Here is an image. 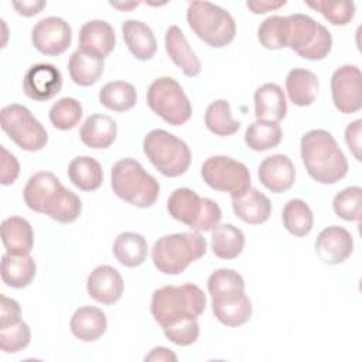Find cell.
<instances>
[{
    "instance_id": "6da1fadb",
    "label": "cell",
    "mask_w": 362,
    "mask_h": 362,
    "mask_svg": "<svg viewBox=\"0 0 362 362\" xmlns=\"http://www.w3.org/2000/svg\"><path fill=\"white\" fill-rule=\"evenodd\" d=\"M25 205L38 214H45L59 223L76 221L82 212L79 197L65 188L49 171H38L31 175L23 191Z\"/></svg>"
},
{
    "instance_id": "7a4b0ae2",
    "label": "cell",
    "mask_w": 362,
    "mask_h": 362,
    "mask_svg": "<svg viewBox=\"0 0 362 362\" xmlns=\"http://www.w3.org/2000/svg\"><path fill=\"white\" fill-rule=\"evenodd\" d=\"M303 164L320 184H335L348 174V161L334 136L324 129L307 132L300 141Z\"/></svg>"
},
{
    "instance_id": "3957f363",
    "label": "cell",
    "mask_w": 362,
    "mask_h": 362,
    "mask_svg": "<svg viewBox=\"0 0 362 362\" xmlns=\"http://www.w3.org/2000/svg\"><path fill=\"white\" fill-rule=\"evenodd\" d=\"M205 307L206 297L204 291L192 283L163 286L154 290L150 303L151 315L161 328L182 318H198L205 311Z\"/></svg>"
},
{
    "instance_id": "277c9868",
    "label": "cell",
    "mask_w": 362,
    "mask_h": 362,
    "mask_svg": "<svg viewBox=\"0 0 362 362\" xmlns=\"http://www.w3.org/2000/svg\"><path fill=\"white\" fill-rule=\"evenodd\" d=\"M206 253V240L201 232L164 235L151 249V260L163 274H180Z\"/></svg>"
},
{
    "instance_id": "5b68a950",
    "label": "cell",
    "mask_w": 362,
    "mask_h": 362,
    "mask_svg": "<svg viewBox=\"0 0 362 362\" xmlns=\"http://www.w3.org/2000/svg\"><path fill=\"white\" fill-rule=\"evenodd\" d=\"M110 185L120 199L137 208L153 206L160 195L158 181L139 161L130 157L113 164Z\"/></svg>"
},
{
    "instance_id": "8992f818",
    "label": "cell",
    "mask_w": 362,
    "mask_h": 362,
    "mask_svg": "<svg viewBox=\"0 0 362 362\" xmlns=\"http://www.w3.org/2000/svg\"><path fill=\"white\" fill-rule=\"evenodd\" d=\"M187 23L194 34L212 48H223L236 35V23L230 13L209 1H191Z\"/></svg>"
},
{
    "instance_id": "52a82bcc",
    "label": "cell",
    "mask_w": 362,
    "mask_h": 362,
    "mask_svg": "<svg viewBox=\"0 0 362 362\" xmlns=\"http://www.w3.org/2000/svg\"><path fill=\"white\" fill-rule=\"evenodd\" d=\"M284 18V44L287 48L310 61L324 59L331 52L332 35L321 23L301 13L290 14Z\"/></svg>"
},
{
    "instance_id": "ba28073f",
    "label": "cell",
    "mask_w": 362,
    "mask_h": 362,
    "mask_svg": "<svg viewBox=\"0 0 362 362\" xmlns=\"http://www.w3.org/2000/svg\"><path fill=\"white\" fill-rule=\"evenodd\" d=\"M143 151L164 177H180L187 173L191 164V151L187 143L163 129H154L146 134Z\"/></svg>"
},
{
    "instance_id": "9c48e42d",
    "label": "cell",
    "mask_w": 362,
    "mask_h": 362,
    "mask_svg": "<svg viewBox=\"0 0 362 362\" xmlns=\"http://www.w3.org/2000/svg\"><path fill=\"white\" fill-rule=\"evenodd\" d=\"M167 211L175 221L195 232H211L222 218V211L214 199L202 198L187 187L177 188L170 194Z\"/></svg>"
},
{
    "instance_id": "30bf717a",
    "label": "cell",
    "mask_w": 362,
    "mask_h": 362,
    "mask_svg": "<svg viewBox=\"0 0 362 362\" xmlns=\"http://www.w3.org/2000/svg\"><path fill=\"white\" fill-rule=\"evenodd\" d=\"M147 105L171 126H181L189 120L192 106L182 86L171 76L154 79L147 89Z\"/></svg>"
},
{
    "instance_id": "8fae6325",
    "label": "cell",
    "mask_w": 362,
    "mask_h": 362,
    "mask_svg": "<svg viewBox=\"0 0 362 362\" xmlns=\"http://www.w3.org/2000/svg\"><path fill=\"white\" fill-rule=\"evenodd\" d=\"M3 132L25 151H40L48 141L45 127L33 116L28 107L11 103L0 112Z\"/></svg>"
},
{
    "instance_id": "7c38bea8",
    "label": "cell",
    "mask_w": 362,
    "mask_h": 362,
    "mask_svg": "<svg viewBox=\"0 0 362 362\" xmlns=\"http://www.w3.org/2000/svg\"><path fill=\"white\" fill-rule=\"evenodd\" d=\"M201 177L215 191L239 195L250 188V173L247 167L228 156H212L201 167Z\"/></svg>"
},
{
    "instance_id": "4fadbf2b",
    "label": "cell",
    "mask_w": 362,
    "mask_h": 362,
    "mask_svg": "<svg viewBox=\"0 0 362 362\" xmlns=\"http://www.w3.org/2000/svg\"><path fill=\"white\" fill-rule=\"evenodd\" d=\"M334 106L344 115L362 109V74L355 65H342L331 76Z\"/></svg>"
},
{
    "instance_id": "5bb4252c",
    "label": "cell",
    "mask_w": 362,
    "mask_h": 362,
    "mask_svg": "<svg viewBox=\"0 0 362 362\" xmlns=\"http://www.w3.org/2000/svg\"><path fill=\"white\" fill-rule=\"evenodd\" d=\"M72 41V28L61 17H45L31 30V42L34 48L48 57L61 55L68 49Z\"/></svg>"
},
{
    "instance_id": "9a60e30c",
    "label": "cell",
    "mask_w": 362,
    "mask_h": 362,
    "mask_svg": "<svg viewBox=\"0 0 362 362\" xmlns=\"http://www.w3.org/2000/svg\"><path fill=\"white\" fill-rule=\"evenodd\" d=\"M62 88L61 71L52 64H35L23 78V90L27 98L47 102L57 96Z\"/></svg>"
},
{
    "instance_id": "2e32d148",
    "label": "cell",
    "mask_w": 362,
    "mask_h": 362,
    "mask_svg": "<svg viewBox=\"0 0 362 362\" xmlns=\"http://www.w3.org/2000/svg\"><path fill=\"white\" fill-rule=\"evenodd\" d=\"M315 255L325 264H339L345 262L354 250V238L342 226H328L322 229L314 243Z\"/></svg>"
},
{
    "instance_id": "e0dca14e",
    "label": "cell",
    "mask_w": 362,
    "mask_h": 362,
    "mask_svg": "<svg viewBox=\"0 0 362 362\" xmlns=\"http://www.w3.org/2000/svg\"><path fill=\"white\" fill-rule=\"evenodd\" d=\"M86 290L89 297L95 301L110 305L120 300L124 283L117 269L109 264H100L88 276Z\"/></svg>"
},
{
    "instance_id": "ac0fdd59",
    "label": "cell",
    "mask_w": 362,
    "mask_h": 362,
    "mask_svg": "<svg viewBox=\"0 0 362 362\" xmlns=\"http://www.w3.org/2000/svg\"><path fill=\"white\" fill-rule=\"evenodd\" d=\"M257 175L264 188L274 194H281L293 187L296 168L286 154H273L260 163Z\"/></svg>"
},
{
    "instance_id": "d6986e66",
    "label": "cell",
    "mask_w": 362,
    "mask_h": 362,
    "mask_svg": "<svg viewBox=\"0 0 362 362\" xmlns=\"http://www.w3.org/2000/svg\"><path fill=\"white\" fill-rule=\"evenodd\" d=\"M116 45L113 27L105 20L86 21L79 30V47L82 51L105 59Z\"/></svg>"
},
{
    "instance_id": "ffe728a7",
    "label": "cell",
    "mask_w": 362,
    "mask_h": 362,
    "mask_svg": "<svg viewBox=\"0 0 362 362\" xmlns=\"http://www.w3.org/2000/svg\"><path fill=\"white\" fill-rule=\"evenodd\" d=\"M164 45L171 61L188 78H194L201 72V61L192 51L187 37L178 25H171L165 31Z\"/></svg>"
},
{
    "instance_id": "44dd1931",
    "label": "cell",
    "mask_w": 362,
    "mask_h": 362,
    "mask_svg": "<svg viewBox=\"0 0 362 362\" xmlns=\"http://www.w3.org/2000/svg\"><path fill=\"white\" fill-rule=\"evenodd\" d=\"M235 215L249 225H260L272 215L270 199L256 188H247L245 192L230 197Z\"/></svg>"
},
{
    "instance_id": "7402d4cb",
    "label": "cell",
    "mask_w": 362,
    "mask_h": 362,
    "mask_svg": "<svg viewBox=\"0 0 362 362\" xmlns=\"http://www.w3.org/2000/svg\"><path fill=\"white\" fill-rule=\"evenodd\" d=\"M69 328L72 335L79 341H98L107 328L106 314L93 305L79 307L71 317Z\"/></svg>"
},
{
    "instance_id": "603a6c76",
    "label": "cell",
    "mask_w": 362,
    "mask_h": 362,
    "mask_svg": "<svg viewBox=\"0 0 362 362\" xmlns=\"http://www.w3.org/2000/svg\"><path fill=\"white\" fill-rule=\"evenodd\" d=\"M117 136L116 122L102 113H93L88 116L79 129L81 141L95 150L107 148L113 144Z\"/></svg>"
},
{
    "instance_id": "cb8c5ba5",
    "label": "cell",
    "mask_w": 362,
    "mask_h": 362,
    "mask_svg": "<svg viewBox=\"0 0 362 362\" xmlns=\"http://www.w3.org/2000/svg\"><path fill=\"white\" fill-rule=\"evenodd\" d=\"M255 116L257 120L279 123L286 117L287 102L281 86L269 82L259 86L255 92Z\"/></svg>"
},
{
    "instance_id": "d4e9b609",
    "label": "cell",
    "mask_w": 362,
    "mask_h": 362,
    "mask_svg": "<svg viewBox=\"0 0 362 362\" xmlns=\"http://www.w3.org/2000/svg\"><path fill=\"white\" fill-rule=\"evenodd\" d=\"M122 34L129 51L136 59L148 61L154 57L157 40L146 23L140 20H126L122 24Z\"/></svg>"
},
{
    "instance_id": "484cf974",
    "label": "cell",
    "mask_w": 362,
    "mask_h": 362,
    "mask_svg": "<svg viewBox=\"0 0 362 362\" xmlns=\"http://www.w3.org/2000/svg\"><path fill=\"white\" fill-rule=\"evenodd\" d=\"M1 242L10 255H30L34 247V232L21 216H10L1 222Z\"/></svg>"
},
{
    "instance_id": "4316f807",
    "label": "cell",
    "mask_w": 362,
    "mask_h": 362,
    "mask_svg": "<svg viewBox=\"0 0 362 362\" xmlns=\"http://www.w3.org/2000/svg\"><path fill=\"white\" fill-rule=\"evenodd\" d=\"M320 82L314 72L304 68H294L286 76V92L290 102L296 106L305 107L315 102Z\"/></svg>"
},
{
    "instance_id": "83f0119b",
    "label": "cell",
    "mask_w": 362,
    "mask_h": 362,
    "mask_svg": "<svg viewBox=\"0 0 362 362\" xmlns=\"http://www.w3.org/2000/svg\"><path fill=\"white\" fill-rule=\"evenodd\" d=\"M37 264L30 255H10L1 256V280L6 286L13 288H24L34 280Z\"/></svg>"
},
{
    "instance_id": "f1b7e54d",
    "label": "cell",
    "mask_w": 362,
    "mask_h": 362,
    "mask_svg": "<svg viewBox=\"0 0 362 362\" xmlns=\"http://www.w3.org/2000/svg\"><path fill=\"white\" fill-rule=\"evenodd\" d=\"M105 69V62L102 58H98L92 54L76 48L68 61L69 76L74 83L79 86H90L99 81Z\"/></svg>"
},
{
    "instance_id": "f546056e",
    "label": "cell",
    "mask_w": 362,
    "mask_h": 362,
    "mask_svg": "<svg viewBox=\"0 0 362 362\" xmlns=\"http://www.w3.org/2000/svg\"><path fill=\"white\" fill-rule=\"evenodd\" d=\"M211 232V249L216 257L232 260L242 253L245 235L239 228L232 223H222L215 226Z\"/></svg>"
},
{
    "instance_id": "4dcf8cb0",
    "label": "cell",
    "mask_w": 362,
    "mask_h": 362,
    "mask_svg": "<svg viewBox=\"0 0 362 362\" xmlns=\"http://www.w3.org/2000/svg\"><path fill=\"white\" fill-rule=\"evenodd\" d=\"M69 181L81 191H95L103 182L102 165L89 156L75 157L68 165Z\"/></svg>"
},
{
    "instance_id": "1f68e13d",
    "label": "cell",
    "mask_w": 362,
    "mask_h": 362,
    "mask_svg": "<svg viewBox=\"0 0 362 362\" xmlns=\"http://www.w3.org/2000/svg\"><path fill=\"white\" fill-rule=\"evenodd\" d=\"M113 255L120 264L137 267L147 257V242L140 233L123 232L113 242Z\"/></svg>"
},
{
    "instance_id": "d6a6232c",
    "label": "cell",
    "mask_w": 362,
    "mask_h": 362,
    "mask_svg": "<svg viewBox=\"0 0 362 362\" xmlns=\"http://www.w3.org/2000/svg\"><path fill=\"white\" fill-rule=\"evenodd\" d=\"M212 313L216 320L226 327H239L252 317V303L246 294L233 298L211 301Z\"/></svg>"
},
{
    "instance_id": "836d02e7",
    "label": "cell",
    "mask_w": 362,
    "mask_h": 362,
    "mask_svg": "<svg viewBox=\"0 0 362 362\" xmlns=\"http://www.w3.org/2000/svg\"><path fill=\"white\" fill-rule=\"evenodd\" d=\"M283 130L279 123L270 120H256L245 132V143L253 151H266L280 144Z\"/></svg>"
},
{
    "instance_id": "e575fe53",
    "label": "cell",
    "mask_w": 362,
    "mask_h": 362,
    "mask_svg": "<svg viewBox=\"0 0 362 362\" xmlns=\"http://www.w3.org/2000/svg\"><path fill=\"white\" fill-rule=\"evenodd\" d=\"M99 102L109 110L126 112L137 102L136 88L124 81H112L102 86L99 92Z\"/></svg>"
},
{
    "instance_id": "d590c367",
    "label": "cell",
    "mask_w": 362,
    "mask_h": 362,
    "mask_svg": "<svg viewBox=\"0 0 362 362\" xmlns=\"http://www.w3.org/2000/svg\"><path fill=\"white\" fill-rule=\"evenodd\" d=\"M204 120H205L206 129L211 133L221 137L232 136L240 127V122L232 117L230 105L225 99H218L209 103L205 110Z\"/></svg>"
},
{
    "instance_id": "8d00e7d4",
    "label": "cell",
    "mask_w": 362,
    "mask_h": 362,
    "mask_svg": "<svg viewBox=\"0 0 362 362\" xmlns=\"http://www.w3.org/2000/svg\"><path fill=\"white\" fill-rule=\"evenodd\" d=\"M284 228L294 236H305L311 232L314 225V215L311 208L298 198L290 199L281 212Z\"/></svg>"
},
{
    "instance_id": "74e56055",
    "label": "cell",
    "mask_w": 362,
    "mask_h": 362,
    "mask_svg": "<svg viewBox=\"0 0 362 362\" xmlns=\"http://www.w3.org/2000/svg\"><path fill=\"white\" fill-rule=\"evenodd\" d=\"M208 291L211 300L240 296L245 293V280L232 269H216L208 277Z\"/></svg>"
},
{
    "instance_id": "f35d334b",
    "label": "cell",
    "mask_w": 362,
    "mask_h": 362,
    "mask_svg": "<svg viewBox=\"0 0 362 362\" xmlns=\"http://www.w3.org/2000/svg\"><path fill=\"white\" fill-rule=\"evenodd\" d=\"M82 105L75 98H61L49 109V122L58 130H71L82 119Z\"/></svg>"
},
{
    "instance_id": "ab89813d",
    "label": "cell",
    "mask_w": 362,
    "mask_h": 362,
    "mask_svg": "<svg viewBox=\"0 0 362 362\" xmlns=\"http://www.w3.org/2000/svg\"><path fill=\"white\" fill-rule=\"evenodd\" d=\"M335 215L348 222H359L362 214V188L351 185L339 191L332 201Z\"/></svg>"
},
{
    "instance_id": "60d3db41",
    "label": "cell",
    "mask_w": 362,
    "mask_h": 362,
    "mask_svg": "<svg viewBox=\"0 0 362 362\" xmlns=\"http://www.w3.org/2000/svg\"><path fill=\"white\" fill-rule=\"evenodd\" d=\"M31 339V329L27 322H18L0 327V348L6 354H16L28 346Z\"/></svg>"
},
{
    "instance_id": "b9f144b4",
    "label": "cell",
    "mask_w": 362,
    "mask_h": 362,
    "mask_svg": "<svg viewBox=\"0 0 362 362\" xmlns=\"http://www.w3.org/2000/svg\"><path fill=\"white\" fill-rule=\"evenodd\" d=\"M307 6L317 10L334 25H346L356 11L352 1H307Z\"/></svg>"
},
{
    "instance_id": "7bdbcfd3",
    "label": "cell",
    "mask_w": 362,
    "mask_h": 362,
    "mask_svg": "<svg viewBox=\"0 0 362 362\" xmlns=\"http://www.w3.org/2000/svg\"><path fill=\"white\" fill-rule=\"evenodd\" d=\"M286 18L281 16H270L263 20L257 28V40L267 49L286 48L284 44Z\"/></svg>"
},
{
    "instance_id": "ee69618b",
    "label": "cell",
    "mask_w": 362,
    "mask_h": 362,
    "mask_svg": "<svg viewBox=\"0 0 362 362\" xmlns=\"http://www.w3.org/2000/svg\"><path fill=\"white\" fill-rule=\"evenodd\" d=\"M164 335L178 346H188L199 337V324L197 317H188L174 321L163 328Z\"/></svg>"
},
{
    "instance_id": "f6af8a7d",
    "label": "cell",
    "mask_w": 362,
    "mask_h": 362,
    "mask_svg": "<svg viewBox=\"0 0 362 362\" xmlns=\"http://www.w3.org/2000/svg\"><path fill=\"white\" fill-rule=\"evenodd\" d=\"M1 151V163H0V182L3 185H11L18 174H20V164L14 154H11L6 147H0Z\"/></svg>"
},
{
    "instance_id": "bcb514c9",
    "label": "cell",
    "mask_w": 362,
    "mask_h": 362,
    "mask_svg": "<svg viewBox=\"0 0 362 362\" xmlns=\"http://www.w3.org/2000/svg\"><path fill=\"white\" fill-rule=\"evenodd\" d=\"M361 136H362V120L356 119L352 123H349L345 129V143L349 148V151L354 154V157L361 161Z\"/></svg>"
},
{
    "instance_id": "7dc6e473",
    "label": "cell",
    "mask_w": 362,
    "mask_h": 362,
    "mask_svg": "<svg viewBox=\"0 0 362 362\" xmlns=\"http://www.w3.org/2000/svg\"><path fill=\"white\" fill-rule=\"evenodd\" d=\"M21 320V308L20 304L10 297L1 296L0 304V327H6Z\"/></svg>"
},
{
    "instance_id": "c3c4849f",
    "label": "cell",
    "mask_w": 362,
    "mask_h": 362,
    "mask_svg": "<svg viewBox=\"0 0 362 362\" xmlns=\"http://www.w3.org/2000/svg\"><path fill=\"white\" fill-rule=\"evenodd\" d=\"M11 6L20 16L33 17V16L38 14L47 6V1H44V0H23V1H13Z\"/></svg>"
},
{
    "instance_id": "681fc988",
    "label": "cell",
    "mask_w": 362,
    "mask_h": 362,
    "mask_svg": "<svg viewBox=\"0 0 362 362\" xmlns=\"http://www.w3.org/2000/svg\"><path fill=\"white\" fill-rule=\"evenodd\" d=\"M286 4V1L280 0V1H266V0H260V1H247L246 7L253 13V14H264L267 11H273L277 10L280 7H283Z\"/></svg>"
},
{
    "instance_id": "f907efd6",
    "label": "cell",
    "mask_w": 362,
    "mask_h": 362,
    "mask_svg": "<svg viewBox=\"0 0 362 362\" xmlns=\"http://www.w3.org/2000/svg\"><path fill=\"white\" fill-rule=\"evenodd\" d=\"M146 361H177V356L174 352H171L165 346H156L150 351V354L146 355Z\"/></svg>"
},
{
    "instance_id": "816d5d0a",
    "label": "cell",
    "mask_w": 362,
    "mask_h": 362,
    "mask_svg": "<svg viewBox=\"0 0 362 362\" xmlns=\"http://www.w3.org/2000/svg\"><path fill=\"white\" fill-rule=\"evenodd\" d=\"M110 6L112 7H115V8H119V10H122V11H130V10H133L134 7H137L139 6V3H110Z\"/></svg>"
}]
</instances>
